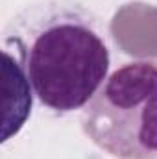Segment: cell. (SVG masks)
<instances>
[{
  "label": "cell",
  "mask_w": 157,
  "mask_h": 159,
  "mask_svg": "<svg viewBox=\"0 0 157 159\" xmlns=\"http://www.w3.org/2000/svg\"><path fill=\"white\" fill-rule=\"evenodd\" d=\"M4 48L15 50L41 106L59 115L85 107L111 65L96 22L81 7L57 0L30 6L13 19Z\"/></svg>",
  "instance_id": "1"
},
{
  "label": "cell",
  "mask_w": 157,
  "mask_h": 159,
  "mask_svg": "<svg viewBox=\"0 0 157 159\" xmlns=\"http://www.w3.org/2000/svg\"><path fill=\"white\" fill-rule=\"evenodd\" d=\"M81 128L115 159H157V61H131L111 72L85 106Z\"/></svg>",
  "instance_id": "2"
},
{
  "label": "cell",
  "mask_w": 157,
  "mask_h": 159,
  "mask_svg": "<svg viewBox=\"0 0 157 159\" xmlns=\"http://www.w3.org/2000/svg\"><path fill=\"white\" fill-rule=\"evenodd\" d=\"M2 76H4V117H2V143L17 135L32 113L34 89L20 61L11 50H2Z\"/></svg>",
  "instance_id": "3"
}]
</instances>
